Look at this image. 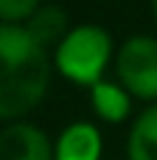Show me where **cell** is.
<instances>
[{"mask_svg": "<svg viewBox=\"0 0 157 160\" xmlns=\"http://www.w3.org/2000/svg\"><path fill=\"white\" fill-rule=\"evenodd\" d=\"M53 59L25 25L0 22V121H22L48 93Z\"/></svg>", "mask_w": 157, "mask_h": 160, "instance_id": "obj_1", "label": "cell"}, {"mask_svg": "<svg viewBox=\"0 0 157 160\" xmlns=\"http://www.w3.org/2000/svg\"><path fill=\"white\" fill-rule=\"evenodd\" d=\"M112 45H115L112 34L104 25H96V22L73 25L67 37L53 48L51 59L59 76L81 87H93L96 82L104 79L110 62L115 59Z\"/></svg>", "mask_w": 157, "mask_h": 160, "instance_id": "obj_2", "label": "cell"}, {"mask_svg": "<svg viewBox=\"0 0 157 160\" xmlns=\"http://www.w3.org/2000/svg\"><path fill=\"white\" fill-rule=\"evenodd\" d=\"M115 79L135 101H157V37L135 34L115 48Z\"/></svg>", "mask_w": 157, "mask_h": 160, "instance_id": "obj_3", "label": "cell"}, {"mask_svg": "<svg viewBox=\"0 0 157 160\" xmlns=\"http://www.w3.org/2000/svg\"><path fill=\"white\" fill-rule=\"evenodd\" d=\"M0 160H53V143L28 121H11L0 129Z\"/></svg>", "mask_w": 157, "mask_h": 160, "instance_id": "obj_4", "label": "cell"}, {"mask_svg": "<svg viewBox=\"0 0 157 160\" xmlns=\"http://www.w3.org/2000/svg\"><path fill=\"white\" fill-rule=\"evenodd\" d=\"M101 155L104 138L98 127H93L90 121L67 124L53 143V160H101Z\"/></svg>", "mask_w": 157, "mask_h": 160, "instance_id": "obj_5", "label": "cell"}, {"mask_svg": "<svg viewBox=\"0 0 157 160\" xmlns=\"http://www.w3.org/2000/svg\"><path fill=\"white\" fill-rule=\"evenodd\" d=\"M132 96L118 79H101L90 87V104L96 115L107 124H124L132 115Z\"/></svg>", "mask_w": 157, "mask_h": 160, "instance_id": "obj_6", "label": "cell"}, {"mask_svg": "<svg viewBox=\"0 0 157 160\" xmlns=\"http://www.w3.org/2000/svg\"><path fill=\"white\" fill-rule=\"evenodd\" d=\"M25 31L48 51H53L70 31V17L62 6H53V3H42L25 22Z\"/></svg>", "mask_w": 157, "mask_h": 160, "instance_id": "obj_7", "label": "cell"}, {"mask_svg": "<svg viewBox=\"0 0 157 160\" xmlns=\"http://www.w3.org/2000/svg\"><path fill=\"white\" fill-rule=\"evenodd\" d=\"M126 160H157V101L149 104L129 127Z\"/></svg>", "mask_w": 157, "mask_h": 160, "instance_id": "obj_8", "label": "cell"}, {"mask_svg": "<svg viewBox=\"0 0 157 160\" xmlns=\"http://www.w3.org/2000/svg\"><path fill=\"white\" fill-rule=\"evenodd\" d=\"M39 6L42 0H0V22L22 25Z\"/></svg>", "mask_w": 157, "mask_h": 160, "instance_id": "obj_9", "label": "cell"}, {"mask_svg": "<svg viewBox=\"0 0 157 160\" xmlns=\"http://www.w3.org/2000/svg\"><path fill=\"white\" fill-rule=\"evenodd\" d=\"M152 11H155V17H157V0H152Z\"/></svg>", "mask_w": 157, "mask_h": 160, "instance_id": "obj_10", "label": "cell"}]
</instances>
